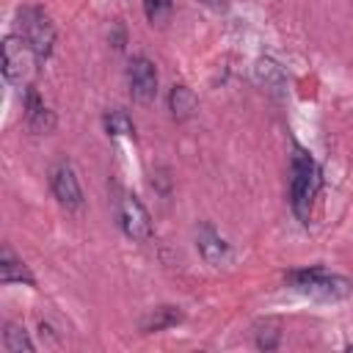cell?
<instances>
[{"instance_id":"1","label":"cell","mask_w":353,"mask_h":353,"mask_svg":"<svg viewBox=\"0 0 353 353\" xmlns=\"http://www.w3.org/2000/svg\"><path fill=\"white\" fill-rule=\"evenodd\" d=\"M317 196V171L309 154L295 152L292 157V176H290V207L301 223H309L312 204Z\"/></svg>"},{"instance_id":"2","label":"cell","mask_w":353,"mask_h":353,"mask_svg":"<svg viewBox=\"0 0 353 353\" xmlns=\"http://www.w3.org/2000/svg\"><path fill=\"white\" fill-rule=\"evenodd\" d=\"M36 63H41L28 44L22 33H8L3 39V77L14 85H28V80L36 72Z\"/></svg>"},{"instance_id":"3","label":"cell","mask_w":353,"mask_h":353,"mask_svg":"<svg viewBox=\"0 0 353 353\" xmlns=\"http://www.w3.org/2000/svg\"><path fill=\"white\" fill-rule=\"evenodd\" d=\"M290 284L303 292V295H312V298H323V301H339V298H347L353 292V284L342 276H331L320 268H312V270H295L290 273Z\"/></svg>"},{"instance_id":"4","label":"cell","mask_w":353,"mask_h":353,"mask_svg":"<svg viewBox=\"0 0 353 353\" xmlns=\"http://www.w3.org/2000/svg\"><path fill=\"white\" fill-rule=\"evenodd\" d=\"M19 33L28 39V44L33 47L39 61H47L55 44V28L50 22V17L36 8V6H25L19 11Z\"/></svg>"},{"instance_id":"5","label":"cell","mask_w":353,"mask_h":353,"mask_svg":"<svg viewBox=\"0 0 353 353\" xmlns=\"http://www.w3.org/2000/svg\"><path fill=\"white\" fill-rule=\"evenodd\" d=\"M119 223H121L124 234L138 243L152 237V218H149L146 207L138 201V196H132V193H124L119 201Z\"/></svg>"},{"instance_id":"6","label":"cell","mask_w":353,"mask_h":353,"mask_svg":"<svg viewBox=\"0 0 353 353\" xmlns=\"http://www.w3.org/2000/svg\"><path fill=\"white\" fill-rule=\"evenodd\" d=\"M130 94L141 105L152 102L157 94V69L146 55H135L130 61Z\"/></svg>"},{"instance_id":"7","label":"cell","mask_w":353,"mask_h":353,"mask_svg":"<svg viewBox=\"0 0 353 353\" xmlns=\"http://www.w3.org/2000/svg\"><path fill=\"white\" fill-rule=\"evenodd\" d=\"M50 185H52L55 199H58L66 210H80V207H83V190H80V182H77V176H74V168H72L69 163H61V165L52 168Z\"/></svg>"},{"instance_id":"8","label":"cell","mask_w":353,"mask_h":353,"mask_svg":"<svg viewBox=\"0 0 353 353\" xmlns=\"http://www.w3.org/2000/svg\"><path fill=\"white\" fill-rule=\"evenodd\" d=\"M25 116H28V127H30L33 132H39V135H44V132H50V130L55 127L52 110L41 102V97H39L36 88H30V85H25Z\"/></svg>"},{"instance_id":"9","label":"cell","mask_w":353,"mask_h":353,"mask_svg":"<svg viewBox=\"0 0 353 353\" xmlns=\"http://www.w3.org/2000/svg\"><path fill=\"white\" fill-rule=\"evenodd\" d=\"M199 251H201V256H204L210 265H221V262H226V256H229V245H226L223 237H221L218 232H212L210 226H201V232H199Z\"/></svg>"},{"instance_id":"10","label":"cell","mask_w":353,"mask_h":353,"mask_svg":"<svg viewBox=\"0 0 353 353\" xmlns=\"http://www.w3.org/2000/svg\"><path fill=\"white\" fill-rule=\"evenodd\" d=\"M168 108H171L176 121H185V119H190L196 113L199 99H196V94L188 85H174L171 94H168Z\"/></svg>"},{"instance_id":"11","label":"cell","mask_w":353,"mask_h":353,"mask_svg":"<svg viewBox=\"0 0 353 353\" xmlns=\"http://www.w3.org/2000/svg\"><path fill=\"white\" fill-rule=\"evenodd\" d=\"M0 281H3V284H14V281H19V284H33L30 270H28L19 259H14V254H11L8 248H6L3 256H0Z\"/></svg>"},{"instance_id":"12","label":"cell","mask_w":353,"mask_h":353,"mask_svg":"<svg viewBox=\"0 0 353 353\" xmlns=\"http://www.w3.org/2000/svg\"><path fill=\"white\" fill-rule=\"evenodd\" d=\"M3 347L8 353H33L36 350V345L28 336V331L22 325H17V323H8L6 325V331H3Z\"/></svg>"},{"instance_id":"13","label":"cell","mask_w":353,"mask_h":353,"mask_svg":"<svg viewBox=\"0 0 353 353\" xmlns=\"http://www.w3.org/2000/svg\"><path fill=\"white\" fill-rule=\"evenodd\" d=\"M182 320V312L176 306H157L146 320H143V331H165L171 325H176Z\"/></svg>"},{"instance_id":"14","label":"cell","mask_w":353,"mask_h":353,"mask_svg":"<svg viewBox=\"0 0 353 353\" xmlns=\"http://www.w3.org/2000/svg\"><path fill=\"white\" fill-rule=\"evenodd\" d=\"M256 80L265 85V88H270V91H281L284 88V72H281V66L279 63H273L270 58H262V61H256Z\"/></svg>"},{"instance_id":"15","label":"cell","mask_w":353,"mask_h":353,"mask_svg":"<svg viewBox=\"0 0 353 353\" xmlns=\"http://www.w3.org/2000/svg\"><path fill=\"white\" fill-rule=\"evenodd\" d=\"M279 339H281V328L276 320H265L256 325V347L259 350H273L279 347Z\"/></svg>"},{"instance_id":"16","label":"cell","mask_w":353,"mask_h":353,"mask_svg":"<svg viewBox=\"0 0 353 353\" xmlns=\"http://www.w3.org/2000/svg\"><path fill=\"white\" fill-rule=\"evenodd\" d=\"M105 130L110 135H132L135 132V124H132V119L124 110H110L105 116Z\"/></svg>"},{"instance_id":"17","label":"cell","mask_w":353,"mask_h":353,"mask_svg":"<svg viewBox=\"0 0 353 353\" xmlns=\"http://www.w3.org/2000/svg\"><path fill=\"white\" fill-rule=\"evenodd\" d=\"M171 8H174L171 0H143L146 19H149L152 25H165V22L171 19Z\"/></svg>"},{"instance_id":"18","label":"cell","mask_w":353,"mask_h":353,"mask_svg":"<svg viewBox=\"0 0 353 353\" xmlns=\"http://www.w3.org/2000/svg\"><path fill=\"white\" fill-rule=\"evenodd\" d=\"M201 3H207L210 8H226L229 6V0H201Z\"/></svg>"},{"instance_id":"19","label":"cell","mask_w":353,"mask_h":353,"mask_svg":"<svg viewBox=\"0 0 353 353\" xmlns=\"http://www.w3.org/2000/svg\"><path fill=\"white\" fill-rule=\"evenodd\" d=\"M347 350H353V345H347Z\"/></svg>"}]
</instances>
